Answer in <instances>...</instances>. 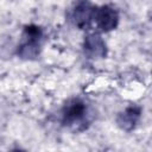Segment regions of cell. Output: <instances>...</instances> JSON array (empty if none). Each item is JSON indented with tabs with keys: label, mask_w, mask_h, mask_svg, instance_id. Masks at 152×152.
Returning <instances> with one entry per match:
<instances>
[{
	"label": "cell",
	"mask_w": 152,
	"mask_h": 152,
	"mask_svg": "<svg viewBox=\"0 0 152 152\" xmlns=\"http://www.w3.org/2000/svg\"><path fill=\"white\" fill-rule=\"evenodd\" d=\"M93 21L96 24L97 28L102 32H109L118 26L119 13L115 8L106 5L99 8H95Z\"/></svg>",
	"instance_id": "cell-4"
},
{
	"label": "cell",
	"mask_w": 152,
	"mask_h": 152,
	"mask_svg": "<svg viewBox=\"0 0 152 152\" xmlns=\"http://www.w3.org/2000/svg\"><path fill=\"white\" fill-rule=\"evenodd\" d=\"M140 116L141 108L137 104H131L124 112L119 113V115L116 116V124L121 129L129 132L137 126L140 120Z\"/></svg>",
	"instance_id": "cell-6"
},
{
	"label": "cell",
	"mask_w": 152,
	"mask_h": 152,
	"mask_svg": "<svg viewBox=\"0 0 152 152\" xmlns=\"http://www.w3.org/2000/svg\"><path fill=\"white\" fill-rule=\"evenodd\" d=\"M44 40V32L37 25H26L24 27L17 55L23 59H34L38 57Z\"/></svg>",
	"instance_id": "cell-2"
},
{
	"label": "cell",
	"mask_w": 152,
	"mask_h": 152,
	"mask_svg": "<svg viewBox=\"0 0 152 152\" xmlns=\"http://www.w3.org/2000/svg\"><path fill=\"white\" fill-rule=\"evenodd\" d=\"M61 122L71 131H84L90 124V110L86 101L80 97L68 100L61 110Z\"/></svg>",
	"instance_id": "cell-1"
},
{
	"label": "cell",
	"mask_w": 152,
	"mask_h": 152,
	"mask_svg": "<svg viewBox=\"0 0 152 152\" xmlns=\"http://www.w3.org/2000/svg\"><path fill=\"white\" fill-rule=\"evenodd\" d=\"M94 11L95 7H93L88 0H80L70 12V20L76 27L86 30L93 21Z\"/></svg>",
	"instance_id": "cell-3"
},
{
	"label": "cell",
	"mask_w": 152,
	"mask_h": 152,
	"mask_svg": "<svg viewBox=\"0 0 152 152\" xmlns=\"http://www.w3.org/2000/svg\"><path fill=\"white\" fill-rule=\"evenodd\" d=\"M83 51L88 58L99 59L103 58L107 55V46L103 39L97 33H89L84 37Z\"/></svg>",
	"instance_id": "cell-5"
}]
</instances>
